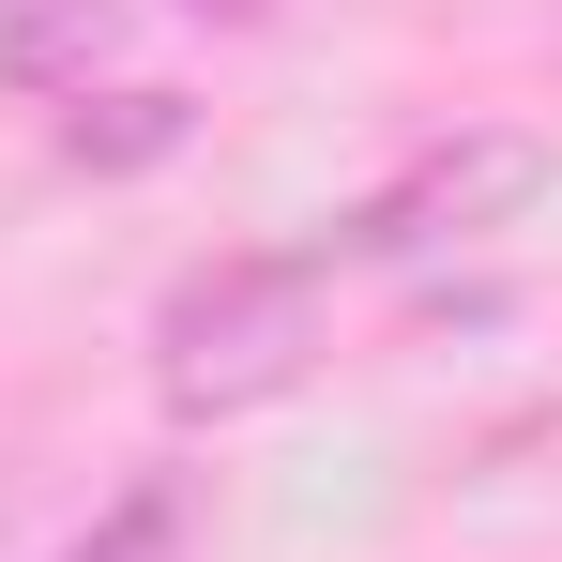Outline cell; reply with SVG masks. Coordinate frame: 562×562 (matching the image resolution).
Instances as JSON below:
<instances>
[{"mask_svg": "<svg viewBox=\"0 0 562 562\" xmlns=\"http://www.w3.org/2000/svg\"><path fill=\"white\" fill-rule=\"evenodd\" d=\"M168 548H183V486H122L61 562H168Z\"/></svg>", "mask_w": 562, "mask_h": 562, "instance_id": "obj_5", "label": "cell"}, {"mask_svg": "<svg viewBox=\"0 0 562 562\" xmlns=\"http://www.w3.org/2000/svg\"><path fill=\"white\" fill-rule=\"evenodd\" d=\"M532 183H548L532 137H441V153H411V168L350 213V244H366V259H411V244H457V228H486V213H517Z\"/></svg>", "mask_w": 562, "mask_h": 562, "instance_id": "obj_2", "label": "cell"}, {"mask_svg": "<svg viewBox=\"0 0 562 562\" xmlns=\"http://www.w3.org/2000/svg\"><path fill=\"white\" fill-rule=\"evenodd\" d=\"M122 61V0H0V92H92Z\"/></svg>", "mask_w": 562, "mask_h": 562, "instance_id": "obj_3", "label": "cell"}, {"mask_svg": "<svg viewBox=\"0 0 562 562\" xmlns=\"http://www.w3.org/2000/svg\"><path fill=\"white\" fill-rule=\"evenodd\" d=\"M198 15H259V0H198Z\"/></svg>", "mask_w": 562, "mask_h": 562, "instance_id": "obj_6", "label": "cell"}, {"mask_svg": "<svg viewBox=\"0 0 562 562\" xmlns=\"http://www.w3.org/2000/svg\"><path fill=\"white\" fill-rule=\"evenodd\" d=\"M319 350V259L304 244H244V259H198L168 304H153V380L168 411H259L289 395Z\"/></svg>", "mask_w": 562, "mask_h": 562, "instance_id": "obj_1", "label": "cell"}, {"mask_svg": "<svg viewBox=\"0 0 562 562\" xmlns=\"http://www.w3.org/2000/svg\"><path fill=\"white\" fill-rule=\"evenodd\" d=\"M61 153H77V168H153V153H183V92H122L106 122L77 106V122H61Z\"/></svg>", "mask_w": 562, "mask_h": 562, "instance_id": "obj_4", "label": "cell"}]
</instances>
